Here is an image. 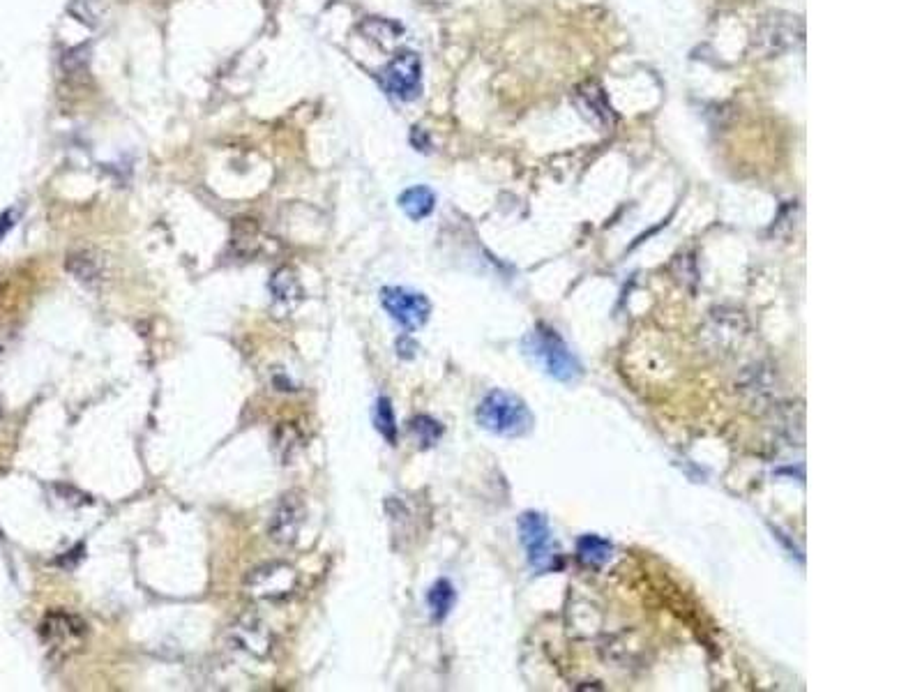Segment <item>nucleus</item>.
<instances>
[{"instance_id": "obj_1", "label": "nucleus", "mask_w": 922, "mask_h": 692, "mask_svg": "<svg viewBox=\"0 0 922 692\" xmlns=\"http://www.w3.org/2000/svg\"><path fill=\"white\" fill-rule=\"evenodd\" d=\"M524 351L551 379L574 383L584 376V365L574 356L568 342L547 323H535V328L524 337Z\"/></svg>"}, {"instance_id": "obj_2", "label": "nucleus", "mask_w": 922, "mask_h": 692, "mask_svg": "<svg viewBox=\"0 0 922 692\" xmlns=\"http://www.w3.org/2000/svg\"><path fill=\"white\" fill-rule=\"evenodd\" d=\"M478 425L482 430H487L496 436H526L533 430L535 418L528 404L521 400L519 395L508 393V390H491L485 395V400L478 404L475 411Z\"/></svg>"}, {"instance_id": "obj_3", "label": "nucleus", "mask_w": 922, "mask_h": 692, "mask_svg": "<svg viewBox=\"0 0 922 692\" xmlns=\"http://www.w3.org/2000/svg\"><path fill=\"white\" fill-rule=\"evenodd\" d=\"M519 540L526 549V559L535 573H554L563 568V554L547 517L528 510L519 517Z\"/></svg>"}, {"instance_id": "obj_4", "label": "nucleus", "mask_w": 922, "mask_h": 692, "mask_svg": "<svg viewBox=\"0 0 922 692\" xmlns=\"http://www.w3.org/2000/svg\"><path fill=\"white\" fill-rule=\"evenodd\" d=\"M803 35L805 28L798 17H793V14H773V17L763 19L759 28L754 30L752 51L763 58L780 56L784 51L796 47L798 42H803Z\"/></svg>"}, {"instance_id": "obj_5", "label": "nucleus", "mask_w": 922, "mask_h": 692, "mask_svg": "<svg viewBox=\"0 0 922 692\" xmlns=\"http://www.w3.org/2000/svg\"><path fill=\"white\" fill-rule=\"evenodd\" d=\"M381 305L390 314L392 321L406 330H418L429 321L432 303L425 293L404 289V287H385L381 291Z\"/></svg>"}, {"instance_id": "obj_6", "label": "nucleus", "mask_w": 922, "mask_h": 692, "mask_svg": "<svg viewBox=\"0 0 922 692\" xmlns=\"http://www.w3.org/2000/svg\"><path fill=\"white\" fill-rule=\"evenodd\" d=\"M40 635L51 651L72 656L86 646L88 623L77 614L51 612L40 626Z\"/></svg>"}, {"instance_id": "obj_7", "label": "nucleus", "mask_w": 922, "mask_h": 692, "mask_svg": "<svg viewBox=\"0 0 922 692\" xmlns=\"http://www.w3.org/2000/svg\"><path fill=\"white\" fill-rule=\"evenodd\" d=\"M383 88L388 90L392 97L402 102H411L420 95L422 86V63L418 54L413 51H402L390 60L381 74Z\"/></svg>"}, {"instance_id": "obj_8", "label": "nucleus", "mask_w": 922, "mask_h": 692, "mask_svg": "<svg viewBox=\"0 0 922 692\" xmlns=\"http://www.w3.org/2000/svg\"><path fill=\"white\" fill-rule=\"evenodd\" d=\"M305 517H307V506H305V499H302V494L298 492L284 494L275 506V510H272V517L268 524L270 538L275 540L277 545H293L300 536Z\"/></svg>"}, {"instance_id": "obj_9", "label": "nucleus", "mask_w": 922, "mask_h": 692, "mask_svg": "<svg viewBox=\"0 0 922 692\" xmlns=\"http://www.w3.org/2000/svg\"><path fill=\"white\" fill-rule=\"evenodd\" d=\"M296 584H298L296 570L284 566V563H270V566L254 570V573L247 577L249 593H254V596L266 598V600L289 598L293 589H296Z\"/></svg>"}, {"instance_id": "obj_10", "label": "nucleus", "mask_w": 922, "mask_h": 692, "mask_svg": "<svg viewBox=\"0 0 922 692\" xmlns=\"http://www.w3.org/2000/svg\"><path fill=\"white\" fill-rule=\"evenodd\" d=\"M574 104H577V109L581 111V114H584L595 125L611 127L616 123L614 109H611V104L607 100V95H604L602 86L595 84V81H586V84H581L577 90H574Z\"/></svg>"}, {"instance_id": "obj_11", "label": "nucleus", "mask_w": 922, "mask_h": 692, "mask_svg": "<svg viewBox=\"0 0 922 692\" xmlns=\"http://www.w3.org/2000/svg\"><path fill=\"white\" fill-rule=\"evenodd\" d=\"M399 208H402L406 217H411L413 222H420L434 213L436 194L432 187L427 185L408 187V190L399 194Z\"/></svg>"}, {"instance_id": "obj_12", "label": "nucleus", "mask_w": 922, "mask_h": 692, "mask_svg": "<svg viewBox=\"0 0 922 692\" xmlns=\"http://www.w3.org/2000/svg\"><path fill=\"white\" fill-rule=\"evenodd\" d=\"M270 293L275 298L277 305H282L284 310H293L302 300V287L298 282L296 273L291 268H279L275 275L270 277Z\"/></svg>"}, {"instance_id": "obj_13", "label": "nucleus", "mask_w": 922, "mask_h": 692, "mask_svg": "<svg viewBox=\"0 0 922 692\" xmlns=\"http://www.w3.org/2000/svg\"><path fill=\"white\" fill-rule=\"evenodd\" d=\"M577 556L586 566L600 568L604 563H609L611 556H614V543L597 536V533H586V536H581L577 540Z\"/></svg>"}, {"instance_id": "obj_14", "label": "nucleus", "mask_w": 922, "mask_h": 692, "mask_svg": "<svg viewBox=\"0 0 922 692\" xmlns=\"http://www.w3.org/2000/svg\"><path fill=\"white\" fill-rule=\"evenodd\" d=\"M457 603V591L448 579H438V582L429 589L427 593V605H429V614L436 623L445 621L452 612V607Z\"/></svg>"}, {"instance_id": "obj_15", "label": "nucleus", "mask_w": 922, "mask_h": 692, "mask_svg": "<svg viewBox=\"0 0 922 692\" xmlns=\"http://www.w3.org/2000/svg\"><path fill=\"white\" fill-rule=\"evenodd\" d=\"M233 637H236L240 649L254 653V656H263V653L270 649V637L256 621L238 623V626L233 628Z\"/></svg>"}, {"instance_id": "obj_16", "label": "nucleus", "mask_w": 922, "mask_h": 692, "mask_svg": "<svg viewBox=\"0 0 922 692\" xmlns=\"http://www.w3.org/2000/svg\"><path fill=\"white\" fill-rule=\"evenodd\" d=\"M67 270L83 284H93L95 280H100V261L90 252L72 254V257L67 259Z\"/></svg>"}, {"instance_id": "obj_17", "label": "nucleus", "mask_w": 922, "mask_h": 692, "mask_svg": "<svg viewBox=\"0 0 922 692\" xmlns=\"http://www.w3.org/2000/svg\"><path fill=\"white\" fill-rule=\"evenodd\" d=\"M411 432L415 439H418L420 448H432L438 443V439L443 436V425L434 420L432 416H415L411 420Z\"/></svg>"}, {"instance_id": "obj_18", "label": "nucleus", "mask_w": 922, "mask_h": 692, "mask_svg": "<svg viewBox=\"0 0 922 692\" xmlns=\"http://www.w3.org/2000/svg\"><path fill=\"white\" fill-rule=\"evenodd\" d=\"M374 423H376V430L381 432L385 441L388 443L397 441V418H395V411H392V402L388 400V397H379V400H376Z\"/></svg>"}, {"instance_id": "obj_19", "label": "nucleus", "mask_w": 922, "mask_h": 692, "mask_svg": "<svg viewBox=\"0 0 922 692\" xmlns=\"http://www.w3.org/2000/svg\"><path fill=\"white\" fill-rule=\"evenodd\" d=\"M415 351H418V344H415L411 337H399L397 340V353L402 358H413Z\"/></svg>"}]
</instances>
